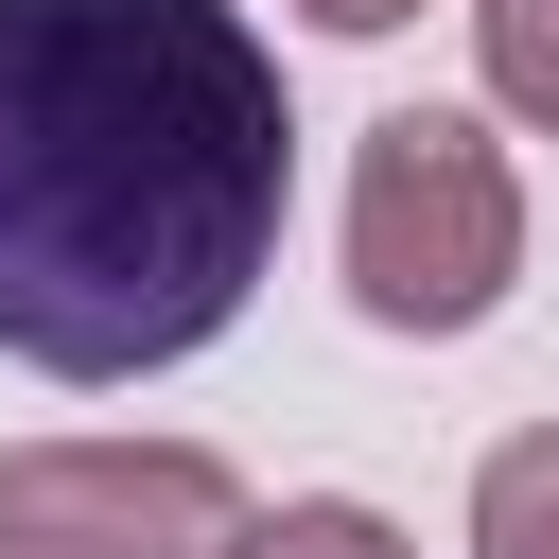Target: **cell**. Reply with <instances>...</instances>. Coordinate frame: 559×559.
<instances>
[{
    "instance_id": "obj_1",
    "label": "cell",
    "mask_w": 559,
    "mask_h": 559,
    "mask_svg": "<svg viewBox=\"0 0 559 559\" xmlns=\"http://www.w3.org/2000/svg\"><path fill=\"white\" fill-rule=\"evenodd\" d=\"M297 210L245 0H0V349L35 384L192 367Z\"/></svg>"
},
{
    "instance_id": "obj_2",
    "label": "cell",
    "mask_w": 559,
    "mask_h": 559,
    "mask_svg": "<svg viewBox=\"0 0 559 559\" xmlns=\"http://www.w3.org/2000/svg\"><path fill=\"white\" fill-rule=\"evenodd\" d=\"M332 245H349V314H367V332L454 349V332H489L507 280H524V157L489 140V105H384V122L349 140Z\"/></svg>"
},
{
    "instance_id": "obj_3",
    "label": "cell",
    "mask_w": 559,
    "mask_h": 559,
    "mask_svg": "<svg viewBox=\"0 0 559 559\" xmlns=\"http://www.w3.org/2000/svg\"><path fill=\"white\" fill-rule=\"evenodd\" d=\"M245 472L210 437H17L0 454V559H227Z\"/></svg>"
},
{
    "instance_id": "obj_4",
    "label": "cell",
    "mask_w": 559,
    "mask_h": 559,
    "mask_svg": "<svg viewBox=\"0 0 559 559\" xmlns=\"http://www.w3.org/2000/svg\"><path fill=\"white\" fill-rule=\"evenodd\" d=\"M454 542H472V559H559V419H524V437H489V454H472Z\"/></svg>"
},
{
    "instance_id": "obj_5",
    "label": "cell",
    "mask_w": 559,
    "mask_h": 559,
    "mask_svg": "<svg viewBox=\"0 0 559 559\" xmlns=\"http://www.w3.org/2000/svg\"><path fill=\"white\" fill-rule=\"evenodd\" d=\"M227 559H419L367 489H280V507H245V542Z\"/></svg>"
},
{
    "instance_id": "obj_6",
    "label": "cell",
    "mask_w": 559,
    "mask_h": 559,
    "mask_svg": "<svg viewBox=\"0 0 559 559\" xmlns=\"http://www.w3.org/2000/svg\"><path fill=\"white\" fill-rule=\"evenodd\" d=\"M472 70L524 140H559V0H472Z\"/></svg>"
},
{
    "instance_id": "obj_7",
    "label": "cell",
    "mask_w": 559,
    "mask_h": 559,
    "mask_svg": "<svg viewBox=\"0 0 559 559\" xmlns=\"http://www.w3.org/2000/svg\"><path fill=\"white\" fill-rule=\"evenodd\" d=\"M297 17H314V35H402L419 0H297Z\"/></svg>"
}]
</instances>
